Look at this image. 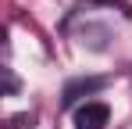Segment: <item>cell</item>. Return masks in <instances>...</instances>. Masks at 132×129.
<instances>
[{"mask_svg": "<svg viewBox=\"0 0 132 129\" xmlns=\"http://www.w3.org/2000/svg\"><path fill=\"white\" fill-rule=\"evenodd\" d=\"M107 122H111V111L100 101H86L75 111V129H104Z\"/></svg>", "mask_w": 132, "mask_h": 129, "instance_id": "obj_1", "label": "cell"}, {"mask_svg": "<svg viewBox=\"0 0 132 129\" xmlns=\"http://www.w3.org/2000/svg\"><path fill=\"white\" fill-rule=\"evenodd\" d=\"M96 90H104V79H75V83L64 86V108H71L75 101H82L89 93H96Z\"/></svg>", "mask_w": 132, "mask_h": 129, "instance_id": "obj_2", "label": "cell"}]
</instances>
